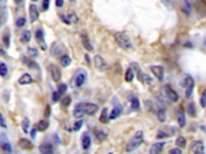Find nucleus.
Returning <instances> with one entry per match:
<instances>
[{"label":"nucleus","mask_w":206,"mask_h":154,"mask_svg":"<svg viewBox=\"0 0 206 154\" xmlns=\"http://www.w3.org/2000/svg\"><path fill=\"white\" fill-rule=\"evenodd\" d=\"M151 72L154 73V76H155L160 81H161V80H163V68H162V66L153 65V66H151Z\"/></svg>","instance_id":"nucleus-12"},{"label":"nucleus","mask_w":206,"mask_h":154,"mask_svg":"<svg viewBox=\"0 0 206 154\" xmlns=\"http://www.w3.org/2000/svg\"><path fill=\"white\" fill-rule=\"evenodd\" d=\"M165 94H166V98L171 102H177L179 100V94L172 88L171 85H165Z\"/></svg>","instance_id":"nucleus-4"},{"label":"nucleus","mask_w":206,"mask_h":154,"mask_svg":"<svg viewBox=\"0 0 206 154\" xmlns=\"http://www.w3.org/2000/svg\"><path fill=\"white\" fill-rule=\"evenodd\" d=\"M4 46H6V47H10V35H8V33H6V35H4Z\"/></svg>","instance_id":"nucleus-46"},{"label":"nucleus","mask_w":206,"mask_h":154,"mask_svg":"<svg viewBox=\"0 0 206 154\" xmlns=\"http://www.w3.org/2000/svg\"><path fill=\"white\" fill-rule=\"evenodd\" d=\"M109 154H113V153H109Z\"/></svg>","instance_id":"nucleus-55"},{"label":"nucleus","mask_w":206,"mask_h":154,"mask_svg":"<svg viewBox=\"0 0 206 154\" xmlns=\"http://www.w3.org/2000/svg\"><path fill=\"white\" fill-rule=\"evenodd\" d=\"M50 72H51V76H52V79L55 80V81L60 80V70L58 69L57 65H51V66H50Z\"/></svg>","instance_id":"nucleus-18"},{"label":"nucleus","mask_w":206,"mask_h":154,"mask_svg":"<svg viewBox=\"0 0 206 154\" xmlns=\"http://www.w3.org/2000/svg\"><path fill=\"white\" fill-rule=\"evenodd\" d=\"M60 100V95L58 91H55V92L52 94V102H59Z\"/></svg>","instance_id":"nucleus-45"},{"label":"nucleus","mask_w":206,"mask_h":154,"mask_svg":"<svg viewBox=\"0 0 206 154\" xmlns=\"http://www.w3.org/2000/svg\"><path fill=\"white\" fill-rule=\"evenodd\" d=\"M93 63H95V68L98 69V70H100V72H104L107 69V63L106 61L103 59L100 55H95V59H93Z\"/></svg>","instance_id":"nucleus-5"},{"label":"nucleus","mask_w":206,"mask_h":154,"mask_svg":"<svg viewBox=\"0 0 206 154\" xmlns=\"http://www.w3.org/2000/svg\"><path fill=\"white\" fill-rule=\"evenodd\" d=\"M0 127H3V128H6V122H4V118L1 117V114H0Z\"/></svg>","instance_id":"nucleus-50"},{"label":"nucleus","mask_w":206,"mask_h":154,"mask_svg":"<svg viewBox=\"0 0 206 154\" xmlns=\"http://www.w3.org/2000/svg\"><path fill=\"white\" fill-rule=\"evenodd\" d=\"M100 122L103 124H107L109 122V109L103 108L102 109V114H100Z\"/></svg>","instance_id":"nucleus-24"},{"label":"nucleus","mask_w":206,"mask_h":154,"mask_svg":"<svg viewBox=\"0 0 206 154\" xmlns=\"http://www.w3.org/2000/svg\"><path fill=\"white\" fill-rule=\"evenodd\" d=\"M22 129H24L25 132H28L29 131V120L28 118H25V120L22 121Z\"/></svg>","instance_id":"nucleus-42"},{"label":"nucleus","mask_w":206,"mask_h":154,"mask_svg":"<svg viewBox=\"0 0 206 154\" xmlns=\"http://www.w3.org/2000/svg\"><path fill=\"white\" fill-rule=\"evenodd\" d=\"M192 151H194V154H205V144H203V142H195L192 144Z\"/></svg>","instance_id":"nucleus-15"},{"label":"nucleus","mask_w":206,"mask_h":154,"mask_svg":"<svg viewBox=\"0 0 206 154\" xmlns=\"http://www.w3.org/2000/svg\"><path fill=\"white\" fill-rule=\"evenodd\" d=\"M19 146L24 147V149H28V150H30V149L33 147V144L30 143V140H28V139H21V140H19Z\"/></svg>","instance_id":"nucleus-32"},{"label":"nucleus","mask_w":206,"mask_h":154,"mask_svg":"<svg viewBox=\"0 0 206 154\" xmlns=\"http://www.w3.org/2000/svg\"><path fill=\"white\" fill-rule=\"evenodd\" d=\"M91 143H92V142H91V135L85 132L84 135H82V138H81V146H82V149H84V150H88L89 147H91Z\"/></svg>","instance_id":"nucleus-14"},{"label":"nucleus","mask_w":206,"mask_h":154,"mask_svg":"<svg viewBox=\"0 0 206 154\" xmlns=\"http://www.w3.org/2000/svg\"><path fill=\"white\" fill-rule=\"evenodd\" d=\"M206 94H205V91L202 92V97H201V106H202V109H205L206 108Z\"/></svg>","instance_id":"nucleus-44"},{"label":"nucleus","mask_w":206,"mask_h":154,"mask_svg":"<svg viewBox=\"0 0 206 154\" xmlns=\"http://www.w3.org/2000/svg\"><path fill=\"white\" fill-rule=\"evenodd\" d=\"M163 146H165V142H157L153 146L150 147V154H161Z\"/></svg>","instance_id":"nucleus-13"},{"label":"nucleus","mask_w":206,"mask_h":154,"mask_svg":"<svg viewBox=\"0 0 206 154\" xmlns=\"http://www.w3.org/2000/svg\"><path fill=\"white\" fill-rule=\"evenodd\" d=\"M187 113L190 114V117H195L196 116V110H195V105L190 102L188 106H187Z\"/></svg>","instance_id":"nucleus-29"},{"label":"nucleus","mask_w":206,"mask_h":154,"mask_svg":"<svg viewBox=\"0 0 206 154\" xmlns=\"http://www.w3.org/2000/svg\"><path fill=\"white\" fill-rule=\"evenodd\" d=\"M40 151L43 154H55L52 150V146H51V144H47V143L40 147Z\"/></svg>","instance_id":"nucleus-27"},{"label":"nucleus","mask_w":206,"mask_h":154,"mask_svg":"<svg viewBox=\"0 0 206 154\" xmlns=\"http://www.w3.org/2000/svg\"><path fill=\"white\" fill-rule=\"evenodd\" d=\"M176 144H177V147L183 149V147H185V144H187V140H185V138H183V136H179L177 139H176Z\"/></svg>","instance_id":"nucleus-33"},{"label":"nucleus","mask_w":206,"mask_h":154,"mask_svg":"<svg viewBox=\"0 0 206 154\" xmlns=\"http://www.w3.org/2000/svg\"><path fill=\"white\" fill-rule=\"evenodd\" d=\"M173 132H166V131H161L160 133H157V139H166L172 135Z\"/></svg>","instance_id":"nucleus-36"},{"label":"nucleus","mask_w":206,"mask_h":154,"mask_svg":"<svg viewBox=\"0 0 206 154\" xmlns=\"http://www.w3.org/2000/svg\"><path fill=\"white\" fill-rule=\"evenodd\" d=\"M85 114V111H84V103H77L74 106V110H73V116H74L76 118H81L82 116Z\"/></svg>","instance_id":"nucleus-10"},{"label":"nucleus","mask_w":206,"mask_h":154,"mask_svg":"<svg viewBox=\"0 0 206 154\" xmlns=\"http://www.w3.org/2000/svg\"><path fill=\"white\" fill-rule=\"evenodd\" d=\"M55 4H57L58 8H60L62 6H63V0H55Z\"/></svg>","instance_id":"nucleus-49"},{"label":"nucleus","mask_w":206,"mask_h":154,"mask_svg":"<svg viewBox=\"0 0 206 154\" xmlns=\"http://www.w3.org/2000/svg\"><path fill=\"white\" fill-rule=\"evenodd\" d=\"M18 83L21 84V85H25V84H32L33 83V77L30 74H22L18 80Z\"/></svg>","instance_id":"nucleus-19"},{"label":"nucleus","mask_w":206,"mask_h":154,"mask_svg":"<svg viewBox=\"0 0 206 154\" xmlns=\"http://www.w3.org/2000/svg\"><path fill=\"white\" fill-rule=\"evenodd\" d=\"M142 143H143V132L142 131H138V132L135 133V136H133L128 143H127L125 150L127 151H135Z\"/></svg>","instance_id":"nucleus-1"},{"label":"nucleus","mask_w":206,"mask_h":154,"mask_svg":"<svg viewBox=\"0 0 206 154\" xmlns=\"http://www.w3.org/2000/svg\"><path fill=\"white\" fill-rule=\"evenodd\" d=\"M82 124H84V122H82V120H81V118H78V121H76L74 125H73V131H78V129L82 127Z\"/></svg>","instance_id":"nucleus-40"},{"label":"nucleus","mask_w":206,"mask_h":154,"mask_svg":"<svg viewBox=\"0 0 206 154\" xmlns=\"http://www.w3.org/2000/svg\"><path fill=\"white\" fill-rule=\"evenodd\" d=\"M32 1H37V0H32Z\"/></svg>","instance_id":"nucleus-54"},{"label":"nucleus","mask_w":206,"mask_h":154,"mask_svg":"<svg viewBox=\"0 0 206 154\" xmlns=\"http://www.w3.org/2000/svg\"><path fill=\"white\" fill-rule=\"evenodd\" d=\"M177 124L180 128L185 127V116H184V111L183 110H179V113H177Z\"/></svg>","instance_id":"nucleus-22"},{"label":"nucleus","mask_w":206,"mask_h":154,"mask_svg":"<svg viewBox=\"0 0 206 154\" xmlns=\"http://www.w3.org/2000/svg\"><path fill=\"white\" fill-rule=\"evenodd\" d=\"M183 10H184L185 14H190V13H191V7H190V4L187 0H184V3H183Z\"/></svg>","instance_id":"nucleus-41"},{"label":"nucleus","mask_w":206,"mask_h":154,"mask_svg":"<svg viewBox=\"0 0 206 154\" xmlns=\"http://www.w3.org/2000/svg\"><path fill=\"white\" fill-rule=\"evenodd\" d=\"M22 1H24V0H15V3H17L18 6H19V4H22Z\"/></svg>","instance_id":"nucleus-52"},{"label":"nucleus","mask_w":206,"mask_h":154,"mask_svg":"<svg viewBox=\"0 0 206 154\" xmlns=\"http://www.w3.org/2000/svg\"><path fill=\"white\" fill-rule=\"evenodd\" d=\"M70 63H71V58L69 57V55H62V57H60V66L68 68Z\"/></svg>","instance_id":"nucleus-25"},{"label":"nucleus","mask_w":206,"mask_h":154,"mask_svg":"<svg viewBox=\"0 0 206 154\" xmlns=\"http://www.w3.org/2000/svg\"><path fill=\"white\" fill-rule=\"evenodd\" d=\"M70 3H73V4H74V3H76V0H70Z\"/></svg>","instance_id":"nucleus-53"},{"label":"nucleus","mask_w":206,"mask_h":154,"mask_svg":"<svg viewBox=\"0 0 206 154\" xmlns=\"http://www.w3.org/2000/svg\"><path fill=\"white\" fill-rule=\"evenodd\" d=\"M36 39L39 40L41 44H43V48L46 50V46H44V33H43V29H37V30H36Z\"/></svg>","instance_id":"nucleus-28"},{"label":"nucleus","mask_w":206,"mask_h":154,"mask_svg":"<svg viewBox=\"0 0 206 154\" xmlns=\"http://www.w3.org/2000/svg\"><path fill=\"white\" fill-rule=\"evenodd\" d=\"M28 54L30 55L32 58H36L37 55H39V51H37V48H33V47H30V48L28 50Z\"/></svg>","instance_id":"nucleus-39"},{"label":"nucleus","mask_w":206,"mask_h":154,"mask_svg":"<svg viewBox=\"0 0 206 154\" xmlns=\"http://www.w3.org/2000/svg\"><path fill=\"white\" fill-rule=\"evenodd\" d=\"M66 90H68V85H66V84H60V85H59V90H58V92H59V95H62V94L66 92Z\"/></svg>","instance_id":"nucleus-43"},{"label":"nucleus","mask_w":206,"mask_h":154,"mask_svg":"<svg viewBox=\"0 0 206 154\" xmlns=\"http://www.w3.org/2000/svg\"><path fill=\"white\" fill-rule=\"evenodd\" d=\"M85 80H87V72L84 69H78L74 74V85L77 87V88H80V87L85 83Z\"/></svg>","instance_id":"nucleus-3"},{"label":"nucleus","mask_w":206,"mask_h":154,"mask_svg":"<svg viewBox=\"0 0 206 154\" xmlns=\"http://www.w3.org/2000/svg\"><path fill=\"white\" fill-rule=\"evenodd\" d=\"M80 37H81V43H82V46H84V48H85L87 51H92L93 47H92V44H91V41H89V39H88V35H87L85 32H81Z\"/></svg>","instance_id":"nucleus-7"},{"label":"nucleus","mask_w":206,"mask_h":154,"mask_svg":"<svg viewBox=\"0 0 206 154\" xmlns=\"http://www.w3.org/2000/svg\"><path fill=\"white\" fill-rule=\"evenodd\" d=\"M133 77H135V74H133V70H132V69H128V70L125 72V81L131 83L132 80H133Z\"/></svg>","instance_id":"nucleus-34"},{"label":"nucleus","mask_w":206,"mask_h":154,"mask_svg":"<svg viewBox=\"0 0 206 154\" xmlns=\"http://www.w3.org/2000/svg\"><path fill=\"white\" fill-rule=\"evenodd\" d=\"M185 87V98H190L192 95V90H194V79L192 77H187L184 83Z\"/></svg>","instance_id":"nucleus-6"},{"label":"nucleus","mask_w":206,"mask_h":154,"mask_svg":"<svg viewBox=\"0 0 206 154\" xmlns=\"http://www.w3.org/2000/svg\"><path fill=\"white\" fill-rule=\"evenodd\" d=\"M70 103H71V98H70V97H65L63 99L60 100V106H62L63 109H66Z\"/></svg>","instance_id":"nucleus-35"},{"label":"nucleus","mask_w":206,"mask_h":154,"mask_svg":"<svg viewBox=\"0 0 206 154\" xmlns=\"http://www.w3.org/2000/svg\"><path fill=\"white\" fill-rule=\"evenodd\" d=\"M48 125H50V122L47 121V120H41V121L39 122V124H37V131H39V132H43V131H46L47 128H48Z\"/></svg>","instance_id":"nucleus-26"},{"label":"nucleus","mask_w":206,"mask_h":154,"mask_svg":"<svg viewBox=\"0 0 206 154\" xmlns=\"http://www.w3.org/2000/svg\"><path fill=\"white\" fill-rule=\"evenodd\" d=\"M29 15H30V21L36 22L39 19V10L36 7V4H30L29 6Z\"/></svg>","instance_id":"nucleus-11"},{"label":"nucleus","mask_w":206,"mask_h":154,"mask_svg":"<svg viewBox=\"0 0 206 154\" xmlns=\"http://www.w3.org/2000/svg\"><path fill=\"white\" fill-rule=\"evenodd\" d=\"M117 44L121 47V48H124V50H132L133 48V44H132L131 39H129L125 33H116V36H114Z\"/></svg>","instance_id":"nucleus-2"},{"label":"nucleus","mask_w":206,"mask_h":154,"mask_svg":"<svg viewBox=\"0 0 206 154\" xmlns=\"http://www.w3.org/2000/svg\"><path fill=\"white\" fill-rule=\"evenodd\" d=\"M98 110H99V106H98V105H95V103H84V111H85V114L93 116Z\"/></svg>","instance_id":"nucleus-8"},{"label":"nucleus","mask_w":206,"mask_h":154,"mask_svg":"<svg viewBox=\"0 0 206 154\" xmlns=\"http://www.w3.org/2000/svg\"><path fill=\"white\" fill-rule=\"evenodd\" d=\"M36 131H37V129H32V131H30V136H32V138H33V139H35V138H36V133H37V132H36Z\"/></svg>","instance_id":"nucleus-51"},{"label":"nucleus","mask_w":206,"mask_h":154,"mask_svg":"<svg viewBox=\"0 0 206 154\" xmlns=\"http://www.w3.org/2000/svg\"><path fill=\"white\" fill-rule=\"evenodd\" d=\"M121 106H114L113 108V110H111V113L109 114V120H114V118H117V117H120V114H121Z\"/></svg>","instance_id":"nucleus-21"},{"label":"nucleus","mask_w":206,"mask_h":154,"mask_svg":"<svg viewBox=\"0 0 206 154\" xmlns=\"http://www.w3.org/2000/svg\"><path fill=\"white\" fill-rule=\"evenodd\" d=\"M7 74H8L7 63H4V62H0V76H1V77H6Z\"/></svg>","instance_id":"nucleus-30"},{"label":"nucleus","mask_w":206,"mask_h":154,"mask_svg":"<svg viewBox=\"0 0 206 154\" xmlns=\"http://www.w3.org/2000/svg\"><path fill=\"white\" fill-rule=\"evenodd\" d=\"M26 24V18H24V17H21V18H18L17 22H15V25H17V28H24Z\"/></svg>","instance_id":"nucleus-38"},{"label":"nucleus","mask_w":206,"mask_h":154,"mask_svg":"<svg viewBox=\"0 0 206 154\" xmlns=\"http://www.w3.org/2000/svg\"><path fill=\"white\" fill-rule=\"evenodd\" d=\"M136 72H138V79L140 80V81H142L143 84H153V79H150L149 76L144 74V73H143L142 70L136 69Z\"/></svg>","instance_id":"nucleus-16"},{"label":"nucleus","mask_w":206,"mask_h":154,"mask_svg":"<svg viewBox=\"0 0 206 154\" xmlns=\"http://www.w3.org/2000/svg\"><path fill=\"white\" fill-rule=\"evenodd\" d=\"M131 108L132 110H135V111H139L140 110V102H139V99L136 97H131Z\"/></svg>","instance_id":"nucleus-23"},{"label":"nucleus","mask_w":206,"mask_h":154,"mask_svg":"<svg viewBox=\"0 0 206 154\" xmlns=\"http://www.w3.org/2000/svg\"><path fill=\"white\" fill-rule=\"evenodd\" d=\"M95 138L98 142H103V140H106L107 139V133L106 131H100V129H95Z\"/></svg>","instance_id":"nucleus-20"},{"label":"nucleus","mask_w":206,"mask_h":154,"mask_svg":"<svg viewBox=\"0 0 206 154\" xmlns=\"http://www.w3.org/2000/svg\"><path fill=\"white\" fill-rule=\"evenodd\" d=\"M0 146L3 147V150H6L7 153H11V146H10V142L7 140L6 135H0Z\"/></svg>","instance_id":"nucleus-17"},{"label":"nucleus","mask_w":206,"mask_h":154,"mask_svg":"<svg viewBox=\"0 0 206 154\" xmlns=\"http://www.w3.org/2000/svg\"><path fill=\"white\" fill-rule=\"evenodd\" d=\"M157 117H158V120H160L161 122L165 121V108H163V106H161V108L157 110Z\"/></svg>","instance_id":"nucleus-31"},{"label":"nucleus","mask_w":206,"mask_h":154,"mask_svg":"<svg viewBox=\"0 0 206 154\" xmlns=\"http://www.w3.org/2000/svg\"><path fill=\"white\" fill-rule=\"evenodd\" d=\"M50 8V0H44L43 1V11H48Z\"/></svg>","instance_id":"nucleus-47"},{"label":"nucleus","mask_w":206,"mask_h":154,"mask_svg":"<svg viewBox=\"0 0 206 154\" xmlns=\"http://www.w3.org/2000/svg\"><path fill=\"white\" fill-rule=\"evenodd\" d=\"M21 40L22 41H25V43L30 41V32H29V30H25V32L21 35Z\"/></svg>","instance_id":"nucleus-37"},{"label":"nucleus","mask_w":206,"mask_h":154,"mask_svg":"<svg viewBox=\"0 0 206 154\" xmlns=\"http://www.w3.org/2000/svg\"><path fill=\"white\" fill-rule=\"evenodd\" d=\"M60 19H62L65 24H77V22H78V17L74 14V13H69L68 17L60 15Z\"/></svg>","instance_id":"nucleus-9"},{"label":"nucleus","mask_w":206,"mask_h":154,"mask_svg":"<svg viewBox=\"0 0 206 154\" xmlns=\"http://www.w3.org/2000/svg\"><path fill=\"white\" fill-rule=\"evenodd\" d=\"M169 154H181V149H179V147L171 149V150H169Z\"/></svg>","instance_id":"nucleus-48"},{"label":"nucleus","mask_w":206,"mask_h":154,"mask_svg":"<svg viewBox=\"0 0 206 154\" xmlns=\"http://www.w3.org/2000/svg\"><path fill=\"white\" fill-rule=\"evenodd\" d=\"M0 1H3V0H0Z\"/></svg>","instance_id":"nucleus-56"}]
</instances>
